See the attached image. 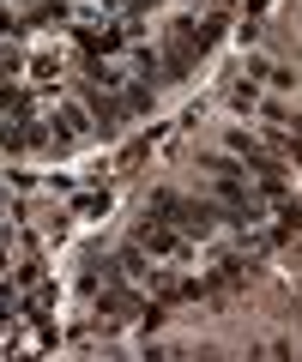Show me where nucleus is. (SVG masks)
<instances>
[{
	"mask_svg": "<svg viewBox=\"0 0 302 362\" xmlns=\"http://www.w3.org/2000/svg\"><path fill=\"white\" fill-rule=\"evenodd\" d=\"M182 242H187V235L170 230V223H158V218H145V230H139V247H145V254H158V259H175Z\"/></svg>",
	"mask_w": 302,
	"mask_h": 362,
	"instance_id": "nucleus-3",
	"label": "nucleus"
},
{
	"mask_svg": "<svg viewBox=\"0 0 302 362\" xmlns=\"http://www.w3.org/2000/svg\"><path fill=\"white\" fill-rule=\"evenodd\" d=\"M151 218L170 223V230H182V235H206L211 230V211L194 206V199H182V194H158L151 199Z\"/></svg>",
	"mask_w": 302,
	"mask_h": 362,
	"instance_id": "nucleus-1",
	"label": "nucleus"
},
{
	"mask_svg": "<svg viewBox=\"0 0 302 362\" xmlns=\"http://www.w3.org/2000/svg\"><path fill=\"white\" fill-rule=\"evenodd\" d=\"M91 121H97V127H115V103L97 97V90H91Z\"/></svg>",
	"mask_w": 302,
	"mask_h": 362,
	"instance_id": "nucleus-4",
	"label": "nucleus"
},
{
	"mask_svg": "<svg viewBox=\"0 0 302 362\" xmlns=\"http://www.w3.org/2000/svg\"><path fill=\"white\" fill-rule=\"evenodd\" d=\"M218 206L230 211V218H260L266 194H248V181H242V175H223L218 181Z\"/></svg>",
	"mask_w": 302,
	"mask_h": 362,
	"instance_id": "nucleus-2",
	"label": "nucleus"
}]
</instances>
